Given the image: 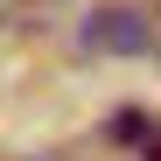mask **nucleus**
<instances>
[{
  "instance_id": "f257e3e1",
  "label": "nucleus",
  "mask_w": 161,
  "mask_h": 161,
  "mask_svg": "<svg viewBox=\"0 0 161 161\" xmlns=\"http://www.w3.org/2000/svg\"><path fill=\"white\" fill-rule=\"evenodd\" d=\"M154 161H161V140H154Z\"/></svg>"
}]
</instances>
